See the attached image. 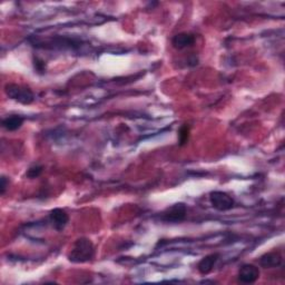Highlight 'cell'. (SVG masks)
<instances>
[{
	"mask_svg": "<svg viewBox=\"0 0 285 285\" xmlns=\"http://www.w3.org/2000/svg\"><path fill=\"white\" fill-rule=\"evenodd\" d=\"M95 255L94 244L90 240L80 238L74 243L68 254V260L73 263H86Z\"/></svg>",
	"mask_w": 285,
	"mask_h": 285,
	"instance_id": "1",
	"label": "cell"
},
{
	"mask_svg": "<svg viewBox=\"0 0 285 285\" xmlns=\"http://www.w3.org/2000/svg\"><path fill=\"white\" fill-rule=\"evenodd\" d=\"M5 91L9 98L24 105H29L35 100V95L29 87L17 84H7Z\"/></svg>",
	"mask_w": 285,
	"mask_h": 285,
	"instance_id": "2",
	"label": "cell"
},
{
	"mask_svg": "<svg viewBox=\"0 0 285 285\" xmlns=\"http://www.w3.org/2000/svg\"><path fill=\"white\" fill-rule=\"evenodd\" d=\"M210 201L212 206L220 212H226L232 210L234 206V200L231 195L225 192L214 191L210 194Z\"/></svg>",
	"mask_w": 285,
	"mask_h": 285,
	"instance_id": "3",
	"label": "cell"
},
{
	"mask_svg": "<svg viewBox=\"0 0 285 285\" xmlns=\"http://www.w3.org/2000/svg\"><path fill=\"white\" fill-rule=\"evenodd\" d=\"M186 206L183 203H176L172 206L167 207L162 214V220L169 223L182 222L186 216Z\"/></svg>",
	"mask_w": 285,
	"mask_h": 285,
	"instance_id": "4",
	"label": "cell"
},
{
	"mask_svg": "<svg viewBox=\"0 0 285 285\" xmlns=\"http://www.w3.org/2000/svg\"><path fill=\"white\" fill-rule=\"evenodd\" d=\"M260 277V270L259 267L253 264H243L239 270V281L251 284L256 282Z\"/></svg>",
	"mask_w": 285,
	"mask_h": 285,
	"instance_id": "5",
	"label": "cell"
},
{
	"mask_svg": "<svg viewBox=\"0 0 285 285\" xmlns=\"http://www.w3.org/2000/svg\"><path fill=\"white\" fill-rule=\"evenodd\" d=\"M49 218H51V222L53 223V226L57 231H63L69 222V215L63 208H55L49 214Z\"/></svg>",
	"mask_w": 285,
	"mask_h": 285,
	"instance_id": "6",
	"label": "cell"
},
{
	"mask_svg": "<svg viewBox=\"0 0 285 285\" xmlns=\"http://www.w3.org/2000/svg\"><path fill=\"white\" fill-rule=\"evenodd\" d=\"M260 265L264 268H275L282 265L283 257L278 252H270L263 254L259 260Z\"/></svg>",
	"mask_w": 285,
	"mask_h": 285,
	"instance_id": "7",
	"label": "cell"
},
{
	"mask_svg": "<svg viewBox=\"0 0 285 285\" xmlns=\"http://www.w3.org/2000/svg\"><path fill=\"white\" fill-rule=\"evenodd\" d=\"M218 259H220V254L217 253L206 255L200 261L199 265H197V270H199L202 275H207V274H210L212 272L213 267L215 266Z\"/></svg>",
	"mask_w": 285,
	"mask_h": 285,
	"instance_id": "8",
	"label": "cell"
},
{
	"mask_svg": "<svg viewBox=\"0 0 285 285\" xmlns=\"http://www.w3.org/2000/svg\"><path fill=\"white\" fill-rule=\"evenodd\" d=\"M195 42V36L189 32H180L173 37L172 43L176 49H185L193 46Z\"/></svg>",
	"mask_w": 285,
	"mask_h": 285,
	"instance_id": "9",
	"label": "cell"
},
{
	"mask_svg": "<svg viewBox=\"0 0 285 285\" xmlns=\"http://www.w3.org/2000/svg\"><path fill=\"white\" fill-rule=\"evenodd\" d=\"M24 117L19 116V115H12L3 119V127L9 131H15L19 129L24 124Z\"/></svg>",
	"mask_w": 285,
	"mask_h": 285,
	"instance_id": "10",
	"label": "cell"
},
{
	"mask_svg": "<svg viewBox=\"0 0 285 285\" xmlns=\"http://www.w3.org/2000/svg\"><path fill=\"white\" fill-rule=\"evenodd\" d=\"M189 138V127L187 125H183L178 131V141L179 145L183 146L188 141Z\"/></svg>",
	"mask_w": 285,
	"mask_h": 285,
	"instance_id": "11",
	"label": "cell"
},
{
	"mask_svg": "<svg viewBox=\"0 0 285 285\" xmlns=\"http://www.w3.org/2000/svg\"><path fill=\"white\" fill-rule=\"evenodd\" d=\"M43 171V167L40 166V165H34V166H31L28 171H27L26 175H27V177L28 178H37V177H39L41 173Z\"/></svg>",
	"mask_w": 285,
	"mask_h": 285,
	"instance_id": "12",
	"label": "cell"
},
{
	"mask_svg": "<svg viewBox=\"0 0 285 285\" xmlns=\"http://www.w3.org/2000/svg\"><path fill=\"white\" fill-rule=\"evenodd\" d=\"M34 64H35V68H36L37 71H39V73H43V71H45L46 65H45V62H43V60L36 58Z\"/></svg>",
	"mask_w": 285,
	"mask_h": 285,
	"instance_id": "13",
	"label": "cell"
},
{
	"mask_svg": "<svg viewBox=\"0 0 285 285\" xmlns=\"http://www.w3.org/2000/svg\"><path fill=\"white\" fill-rule=\"evenodd\" d=\"M9 184V180L7 179V177L2 176V185H0V194L4 195L6 193V189H7V185Z\"/></svg>",
	"mask_w": 285,
	"mask_h": 285,
	"instance_id": "14",
	"label": "cell"
}]
</instances>
